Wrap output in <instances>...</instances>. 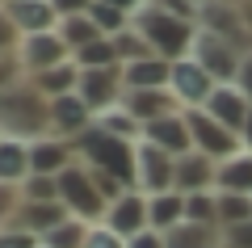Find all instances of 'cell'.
I'll list each match as a JSON object with an SVG mask.
<instances>
[{
  "label": "cell",
  "mask_w": 252,
  "mask_h": 248,
  "mask_svg": "<svg viewBox=\"0 0 252 248\" xmlns=\"http://www.w3.org/2000/svg\"><path fill=\"white\" fill-rule=\"evenodd\" d=\"M51 135V97H42L34 80L13 84L0 97V139H46Z\"/></svg>",
  "instance_id": "1"
},
{
  "label": "cell",
  "mask_w": 252,
  "mask_h": 248,
  "mask_svg": "<svg viewBox=\"0 0 252 248\" xmlns=\"http://www.w3.org/2000/svg\"><path fill=\"white\" fill-rule=\"evenodd\" d=\"M76 151H80V164H89L93 173H105L118 185L135 189V151H139V143H126V139H118V135L101 131V126L93 122L89 131L76 139Z\"/></svg>",
  "instance_id": "2"
},
{
  "label": "cell",
  "mask_w": 252,
  "mask_h": 248,
  "mask_svg": "<svg viewBox=\"0 0 252 248\" xmlns=\"http://www.w3.org/2000/svg\"><path fill=\"white\" fill-rule=\"evenodd\" d=\"M135 30L147 38L160 59L177 63V59H189L193 55V42H198V21H185L177 13L160 9V4H147L143 13H135Z\"/></svg>",
  "instance_id": "3"
},
{
  "label": "cell",
  "mask_w": 252,
  "mask_h": 248,
  "mask_svg": "<svg viewBox=\"0 0 252 248\" xmlns=\"http://www.w3.org/2000/svg\"><path fill=\"white\" fill-rule=\"evenodd\" d=\"M59 198H63V206H67V214H76V219H84V223H105L109 202H105V194L97 189L89 164L76 160L67 173H59Z\"/></svg>",
  "instance_id": "4"
},
{
  "label": "cell",
  "mask_w": 252,
  "mask_h": 248,
  "mask_svg": "<svg viewBox=\"0 0 252 248\" xmlns=\"http://www.w3.org/2000/svg\"><path fill=\"white\" fill-rule=\"evenodd\" d=\"M76 97L93 109V118L109 114L114 106H122L126 97V80L122 68H80V84H76Z\"/></svg>",
  "instance_id": "5"
},
{
  "label": "cell",
  "mask_w": 252,
  "mask_h": 248,
  "mask_svg": "<svg viewBox=\"0 0 252 248\" xmlns=\"http://www.w3.org/2000/svg\"><path fill=\"white\" fill-rule=\"evenodd\" d=\"M135 189H143L147 198L177 189V156H168L164 147L139 139V151H135Z\"/></svg>",
  "instance_id": "6"
},
{
  "label": "cell",
  "mask_w": 252,
  "mask_h": 248,
  "mask_svg": "<svg viewBox=\"0 0 252 248\" xmlns=\"http://www.w3.org/2000/svg\"><path fill=\"white\" fill-rule=\"evenodd\" d=\"M185 122H189V135H193V147L198 151H206L210 160H231L235 151H244V143H240V135L235 131H227L219 118H210L206 109H185Z\"/></svg>",
  "instance_id": "7"
},
{
  "label": "cell",
  "mask_w": 252,
  "mask_h": 248,
  "mask_svg": "<svg viewBox=\"0 0 252 248\" xmlns=\"http://www.w3.org/2000/svg\"><path fill=\"white\" fill-rule=\"evenodd\" d=\"M215 89H219V80L210 76V71L202 68L193 55H189V59H177V63H172L168 93L181 101V109H202L210 97H215Z\"/></svg>",
  "instance_id": "8"
},
{
  "label": "cell",
  "mask_w": 252,
  "mask_h": 248,
  "mask_svg": "<svg viewBox=\"0 0 252 248\" xmlns=\"http://www.w3.org/2000/svg\"><path fill=\"white\" fill-rule=\"evenodd\" d=\"M198 30H206V34H215V38H223V42L240 46V51H252V34H248V26H244L240 4L202 0V9H198Z\"/></svg>",
  "instance_id": "9"
},
{
  "label": "cell",
  "mask_w": 252,
  "mask_h": 248,
  "mask_svg": "<svg viewBox=\"0 0 252 248\" xmlns=\"http://www.w3.org/2000/svg\"><path fill=\"white\" fill-rule=\"evenodd\" d=\"M17 59H21L26 80H34V76H42V71L59 68V63H72V46L59 38V30H51V34H30L26 42H21Z\"/></svg>",
  "instance_id": "10"
},
{
  "label": "cell",
  "mask_w": 252,
  "mask_h": 248,
  "mask_svg": "<svg viewBox=\"0 0 252 248\" xmlns=\"http://www.w3.org/2000/svg\"><path fill=\"white\" fill-rule=\"evenodd\" d=\"M193 59H198L202 68L219 80V84H235L240 63H244V51H240V46H231V42H223V38H215V34H206V30H198Z\"/></svg>",
  "instance_id": "11"
},
{
  "label": "cell",
  "mask_w": 252,
  "mask_h": 248,
  "mask_svg": "<svg viewBox=\"0 0 252 248\" xmlns=\"http://www.w3.org/2000/svg\"><path fill=\"white\" fill-rule=\"evenodd\" d=\"M105 227H114L122 240H135L139 231L152 227V219H147V194L143 189H126L122 198H114L105 211Z\"/></svg>",
  "instance_id": "12"
},
{
  "label": "cell",
  "mask_w": 252,
  "mask_h": 248,
  "mask_svg": "<svg viewBox=\"0 0 252 248\" xmlns=\"http://www.w3.org/2000/svg\"><path fill=\"white\" fill-rule=\"evenodd\" d=\"M30 160H34V173H42V177H59V173H67L76 160H80V151H76V139L46 135V139L30 143Z\"/></svg>",
  "instance_id": "13"
},
{
  "label": "cell",
  "mask_w": 252,
  "mask_h": 248,
  "mask_svg": "<svg viewBox=\"0 0 252 248\" xmlns=\"http://www.w3.org/2000/svg\"><path fill=\"white\" fill-rule=\"evenodd\" d=\"M177 189L181 194H206L219 189V160H210L206 151H185L177 156Z\"/></svg>",
  "instance_id": "14"
},
{
  "label": "cell",
  "mask_w": 252,
  "mask_h": 248,
  "mask_svg": "<svg viewBox=\"0 0 252 248\" xmlns=\"http://www.w3.org/2000/svg\"><path fill=\"white\" fill-rule=\"evenodd\" d=\"M93 122H97L93 109L84 106L76 93H67V97H51V135H59V139H80Z\"/></svg>",
  "instance_id": "15"
},
{
  "label": "cell",
  "mask_w": 252,
  "mask_h": 248,
  "mask_svg": "<svg viewBox=\"0 0 252 248\" xmlns=\"http://www.w3.org/2000/svg\"><path fill=\"white\" fill-rule=\"evenodd\" d=\"M143 143H156V147H164L168 156H185V151H193V135H189L185 109H181V114H164V118H156V122H147V126H143Z\"/></svg>",
  "instance_id": "16"
},
{
  "label": "cell",
  "mask_w": 252,
  "mask_h": 248,
  "mask_svg": "<svg viewBox=\"0 0 252 248\" xmlns=\"http://www.w3.org/2000/svg\"><path fill=\"white\" fill-rule=\"evenodd\" d=\"M4 4V13H9L13 21H17L21 34H51V30H59V13H55L51 0H0Z\"/></svg>",
  "instance_id": "17"
},
{
  "label": "cell",
  "mask_w": 252,
  "mask_h": 248,
  "mask_svg": "<svg viewBox=\"0 0 252 248\" xmlns=\"http://www.w3.org/2000/svg\"><path fill=\"white\" fill-rule=\"evenodd\" d=\"M202 109H206L210 118H219V122H223L227 131H235V135H240V131H244V122H248V114H252V101L240 93V84H219V89H215V97H210Z\"/></svg>",
  "instance_id": "18"
},
{
  "label": "cell",
  "mask_w": 252,
  "mask_h": 248,
  "mask_svg": "<svg viewBox=\"0 0 252 248\" xmlns=\"http://www.w3.org/2000/svg\"><path fill=\"white\" fill-rule=\"evenodd\" d=\"M122 109H130V114L147 126V122H156V118H164V114H181V101L172 97L168 89H126Z\"/></svg>",
  "instance_id": "19"
},
{
  "label": "cell",
  "mask_w": 252,
  "mask_h": 248,
  "mask_svg": "<svg viewBox=\"0 0 252 248\" xmlns=\"http://www.w3.org/2000/svg\"><path fill=\"white\" fill-rule=\"evenodd\" d=\"M122 80H126V89H168L172 63L160 59V55H147V59L122 63Z\"/></svg>",
  "instance_id": "20"
},
{
  "label": "cell",
  "mask_w": 252,
  "mask_h": 248,
  "mask_svg": "<svg viewBox=\"0 0 252 248\" xmlns=\"http://www.w3.org/2000/svg\"><path fill=\"white\" fill-rule=\"evenodd\" d=\"M147 219H152V231H164L168 236L172 227L185 223V194L181 189H168V194L147 198Z\"/></svg>",
  "instance_id": "21"
},
{
  "label": "cell",
  "mask_w": 252,
  "mask_h": 248,
  "mask_svg": "<svg viewBox=\"0 0 252 248\" xmlns=\"http://www.w3.org/2000/svg\"><path fill=\"white\" fill-rule=\"evenodd\" d=\"M63 219H67V206H63V202H51V206H42V202H26L13 227H21V231H30V236H38V240H42L46 231H51V227H59Z\"/></svg>",
  "instance_id": "22"
},
{
  "label": "cell",
  "mask_w": 252,
  "mask_h": 248,
  "mask_svg": "<svg viewBox=\"0 0 252 248\" xmlns=\"http://www.w3.org/2000/svg\"><path fill=\"white\" fill-rule=\"evenodd\" d=\"M34 173V160H30V143L26 139H0V181L21 185V181Z\"/></svg>",
  "instance_id": "23"
},
{
  "label": "cell",
  "mask_w": 252,
  "mask_h": 248,
  "mask_svg": "<svg viewBox=\"0 0 252 248\" xmlns=\"http://www.w3.org/2000/svg\"><path fill=\"white\" fill-rule=\"evenodd\" d=\"M219 189L223 194H252V151L248 147L219 164Z\"/></svg>",
  "instance_id": "24"
},
{
  "label": "cell",
  "mask_w": 252,
  "mask_h": 248,
  "mask_svg": "<svg viewBox=\"0 0 252 248\" xmlns=\"http://www.w3.org/2000/svg\"><path fill=\"white\" fill-rule=\"evenodd\" d=\"M168 248H223V227L215 223H181L168 231Z\"/></svg>",
  "instance_id": "25"
},
{
  "label": "cell",
  "mask_w": 252,
  "mask_h": 248,
  "mask_svg": "<svg viewBox=\"0 0 252 248\" xmlns=\"http://www.w3.org/2000/svg\"><path fill=\"white\" fill-rule=\"evenodd\" d=\"M34 84L42 89V97H67V93H76V84H80V68H76V59L59 63V68L34 76Z\"/></svg>",
  "instance_id": "26"
},
{
  "label": "cell",
  "mask_w": 252,
  "mask_h": 248,
  "mask_svg": "<svg viewBox=\"0 0 252 248\" xmlns=\"http://www.w3.org/2000/svg\"><path fill=\"white\" fill-rule=\"evenodd\" d=\"M59 38H63L67 46H72V55H76L80 46L97 42V38H105V34L97 30V21H93L89 13H80V17H63V21H59Z\"/></svg>",
  "instance_id": "27"
},
{
  "label": "cell",
  "mask_w": 252,
  "mask_h": 248,
  "mask_svg": "<svg viewBox=\"0 0 252 248\" xmlns=\"http://www.w3.org/2000/svg\"><path fill=\"white\" fill-rule=\"evenodd\" d=\"M89 227H93V223H84V219H76V214H67L59 227H51V231L42 236V244H46V248H84Z\"/></svg>",
  "instance_id": "28"
},
{
  "label": "cell",
  "mask_w": 252,
  "mask_h": 248,
  "mask_svg": "<svg viewBox=\"0 0 252 248\" xmlns=\"http://www.w3.org/2000/svg\"><path fill=\"white\" fill-rule=\"evenodd\" d=\"M97 126H101V131H109V135H118V139H126V143H139V139H143V122H139L130 109H122V106H114L109 114H101Z\"/></svg>",
  "instance_id": "29"
},
{
  "label": "cell",
  "mask_w": 252,
  "mask_h": 248,
  "mask_svg": "<svg viewBox=\"0 0 252 248\" xmlns=\"http://www.w3.org/2000/svg\"><path fill=\"white\" fill-rule=\"evenodd\" d=\"M76 68H122V59H118V46L114 38H97V42L80 46V51L72 55Z\"/></svg>",
  "instance_id": "30"
},
{
  "label": "cell",
  "mask_w": 252,
  "mask_h": 248,
  "mask_svg": "<svg viewBox=\"0 0 252 248\" xmlns=\"http://www.w3.org/2000/svg\"><path fill=\"white\" fill-rule=\"evenodd\" d=\"M252 223V194H223L219 189V227Z\"/></svg>",
  "instance_id": "31"
},
{
  "label": "cell",
  "mask_w": 252,
  "mask_h": 248,
  "mask_svg": "<svg viewBox=\"0 0 252 248\" xmlns=\"http://www.w3.org/2000/svg\"><path fill=\"white\" fill-rule=\"evenodd\" d=\"M185 223H215L219 227V189L185 194Z\"/></svg>",
  "instance_id": "32"
},
{
  "label": "cell",
  "mask_w": 252,
  "mask_h": 248,
  "mask_svg": "<svg viewBox=\"0 0 252 248\" xmlns=\"http://www.w3.org/2000/svg\"><path fill=\"white\" fill-rule=\"evenodd\" d=\"M89 17L97 21V30L105 38H114V34H122V30H130V13H122V9H114V4H101V0H93V9H89Z\"/></svg>",
  "instance_id": "33"
},
{
  "label": "cell",
  "mask_w": 252,
  "mask_h": 248,
  "mask_svg": "<svg viewBox=\"0 0 252 248\" xmlns=\"http://www.w3.org/2000/svg\"><path fill=\"white\" fill-rule=\"evenodd\" d=\"M21 194H26V202H63L59 198V177H42V173H30L26 181H21Z\"/></svg>",
  "instance_id": "34"
},
{
  "label": "cell",
  "mask_w": 252,
  "mask_h": 248,
  "mask_svg": "<svg viewBox=\"0 0 252 248\" xmlns=\"http://www.w3.org/2000/svg\"><path fill=\"white\" fill-rule=\"evenodd\" d=\"M114 46H118V59H122V63H135V59H147V55H156L152 46H147V38L135 30V21H130V30L114 34Z\"/></svg>",
  "instance_id": "35"
},
{
  "label": "cell",
  "mask_w": 252,
  "mask_h": 248,
  "mask_svg": "<svg viewBox=\"0 0 252 248\" xmlns=\"http://www.w3.org/2000/svg\"><path fill=\"white\" fill-rule=\"evenodd\" d=\"M21 206H26V194H21V185H9V181H0V231L17 223Z\"/></svg>",
  "instance_id": "36"
},
{
  "label": "cell",
  "mask_w": 252,
  "mask_h": 248,
  "mask_svg": "<svg viewBox=\"0 0 252 248\" xmlns=\"http://www.w3.org/2000/svg\"><path fill=\"white\" fill-rule=\"evenodd\" d=\"M21 42H26V34L17 30V21L4 13V4H0V55H17Z\"/></svg>",
  "instance_id": "37"
},
{
  "label": "cell",
  "mask_w": 252,
  "mask_h": 248,
  "mask_svg": "<svg viewBox=\"0 0 252 248\" xmlns=\"http://www.w3.org/2000/svg\"><path fill=\"white\" fill-rule=\"evenodd\" d=\"M84 248H126V240L118 236L114 227H105V223H93V227H89V240H84Z\"/></svg>",
  "instance_id": "38"
},
{
  "label": "cell",
  "mask_w": 252,
  "mask_h": 248,
  "mask_svg": "<svg viewBox=\"0 0 252 248\" xmlns=\"http://www.w3.org/2000/svg\"><path fill=\"white\" fill-rule=\"evenodd\" d=\"M26 80V71H21V59L17 55H0V97L13 89V84H21Z\"/></svg>",
  "instance_id": "39"
},
{
  "label": "cell",
  "mask_w": 252,
  "mask_h": 248,
  "mask_svg": "<svg viewBox=\"0 0 252 248\" xmlns=\"http://www.w3.org/2000/svg\"><path fill=\"white\" fill-rule=\"evenodd\" d=\"M42 240L38 236H30V231H21V227H4L0 231V248H38Z\"/></svg>",
  "instance_id": "40"
},
{
  "label": "cell",
  "mask_w": 252,
  "mask_h": 248,
  "mask_svg": "<svg viewBox=\"0 0 252 248\" xmlns=\"http://www.w3.org/2000/svg\"><path fill=\"white\" fill-rule=\"evenodd\" d=\"M223 248H252V223L223 227Z\"/></svg>",
  "instance_id": "41"
},
{
  "label": "cell",
  "mask_w": 252,
  "mask_h": 248,
  "mask_svg": "<svg viewBox=\"0 0 252 248\" xmlns=\"http://www.w3.org/2000/svg\"><path fill=\"white\" fill-rule=\"evenodd\" d=\"M126 248H168V236H164V231H139L135 240H126Z\"/></svg>",
  "instance_id": "42"
},
{
  "label": "cell",
  "mask_w": 252,
  "mask_h": 248,
  "mask_svg": "<svg viewBox=\"0 0 252 248\" xmlns=\"http://www.w3.org/2000/svg\"><path fill=\"white\" fill-rule=\"evenodd\" d=\"M51 4H55V13H59V21L63 17H80V13L93 9V0H51Z\"/></svg>",
  "instance_id": "43"
},
{
  "label": "cell",
  "mask_w": 252,
  "mask_h": 248,
  "mask_svg": "<svg viewBox=\"0 0 252 248\" xmlns=\"http://www.w3.org/2000/svg\"><path fill=\"white\" fill-rule=\"evenodd\" d=\"M235 84H240V93L252 101V51H244V63H240V76H235Z\"/></svg>",
  "instance_id": "44"
},
{
  "label": "cell",
  "mask_w": 252,
  "mask_h": 248,
  "mask_svg": "<svg viewBox=\"0 0 252 248\" xmlns=\"http://www.w3.org/2000/svg\"><path fill=\"white\" fill-rule=\"evenodd\" d=\"M101 4H114V9H122V13H130V17H135V13H143L152 0H101Z\"/></svg>",
  "instance_id": "45"
},
{
  "label": "cell",
  "mask_w": 252,
  "mask_h": 248,
  "mask_svg": "<svg viewBox=\"0 0 252 248\" xmlns=\"http://www.w3.org/2000/svg\"><path fill=\"white\" fill-rule=\"evenodd\" d=\"M240 143L252 151V114H248V122H244V131H240Z\"/></svg>",
  "instance_id": "46"
},
{
  "label": "cell",
  "mask_w": 252,
  "mask_h": 248,
  "mask_svg": "<svg viewBox=\"0 0 252 248\" xmlns=\"http://www.w3.org/2000/svg\"><path fill=\"white\" fill-rule=\"evenodd\" d=\"M223 4H244V0H223Z\"/></svg>",
  "instance_id": "47"
},
{
  "label": "cell",
  "mask_w": 252,
  "mask_h": 248,
  "mask_svg": "<svg viewBox=\"0 0 252 248\" xmlns=\"http://www.w3.org/2000/svg\"><path fill=\"white\" fill-rule=\"evenodd\" d=\"M38 248H46V244H38Z\"/></svg>",
  "instance_id": "48"
},
{
  "label": "cell",
  "mask_w": 252,
  "mask_h": 248,
  "mask_svg": "<svg viewBox=\"0 0 252 248\" xmlns=\"http://www.w3.org/2000/svg\"><path fill=\"white\" fill-rule=\"evenodd\" d=\"M198 4H202V0H198Z\"/></svg>",
  "instance_id": "49"
}]
</instances>
